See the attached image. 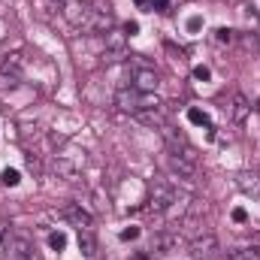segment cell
I'll return each instance as SVG.
<instances>
[{"instance_id":"obj_5","label":"cell","mask_w":260,"mask_h":260,"mask_svg":"<svg viewBox=\"0 0 260 260\" xmlns=\"http://www.w3.org/2000/svg\"><path fill=\"white\" fill-rule=\"evenodd\" d=\"M127 58V34L112 27L106 34V49H103V61H121Z\"/></svg>"},{"instance_id":"obj_31","label":"cell","mask_w":260,"mask_h":260,"mask_svg":"<svg viewBox=\"0 0 260 260\" xmlns=\"http://www.w3.org/2000/svg\"><path fill=\"white\" fill-rule=\"evenodd\" d=\"M254 109H257V112H260V97H257V103H254Z\"/></svg>"},{"instance_id":"obj_12","label":"cell","mask_w":260,"mask_h":260,"mask_svg":"<svg viewBox=\"0 0 260 260\" xmlns=\"http://www.w3.org/2000/svg\"><path fill=\"white\" fill-rule=\"evenodd\" d=\"M224 112L236 121V124H242L245 118H248V112H251V106H248V100L236 91V94H230V100H227V106H224Z\"/></svg>"},{"instance_id":"obj_16","label":"cell","mask_w":260,"mask_h":260,"mask_svg":"<svg viewBox=\"0 0 260 260\" xmlns=\"http://www.w3.org/2000/svg\"><path fill=\"white\" fill-rule=\"evenodd\" d=\"M79 167H82V160H70L67 154H58V157H55V170H58L61 176H67V179H70V176H76V173H79Z\"/></svg>"},{"instance_id":"obj_2","label":"cell","mask_w":260,"mask_h":260,"mask_svg":"<svg viewBox=\"0 0 260 260\" xmlns=\"http://www.w3.org/2000/svg\"><path fill=\"white\" fill-rule=\"evenodd\" d=\"M115 106L121 112H142V109H164V100L154 91H136V88H118L115 91Z\"/></svg>"},{"instance_id":"obj_29","label":"cell","mask_w":260,"mask_h":260,"mask_svg":"<svg viewBox=\"0 0 260 260\" xmlns=\"http://www.w3.org/2000/svg\"><path fill=\"white\" fill-rule=\"evenodd\" d=\"M130 260H151V254H148V251H139V254H133Z\"/></svg>"},{"instance_id":"obj_18","label":"cell","mask_w":260,"mask_h":260,"mask_svg":"<svg viewBox=\"0 0 260 260\" xmlns=\"http://www.w3.org/2000/svg\"><path fill=\"white\" fill-rule=\"evenodd\" d=\"M215 43H218V46H233V43H236V34H233L230 27H218V30H215Z\"/></svg>"},{"instance_id":"obj_4","label":"cell","mask_w":260,"mask_h":260,"mask_svg":"<svg viewBox=\"0 0 260 260\" xmlns=\"http://www.w3.org/2000/svg\"><path fill=\"white\" fill-rule=\"evenodd\" d=\"M179 245H182V236H179V233H173V230H160V233L151 236V242H148V254H151V257H164V254L176 251Z\"/></svg>"},{"instance_id":"obj_7","label":"cell","mask_w":260,"mask_h":260,"mask_svg":"<svg viewBox=\"0 0 260 260\" xmlns=\"http://www.w3.org/2000/svg\"><path fill=\"white\" fill-rule=\"evenodd\" d=\"M21 73H24V58H21L18 52H12V55L3 58V64H0V76L6 79V85H18Z\"/></svg>"},{"instance_id":"obj_22","label":"cell","mask_w":260,"mask_h":260,"mask_svg":"<svg viewBox=\"0 0 260 260\" xmlns=\"http://www.w3.org/2000/svg\"><path fill=\"white\" fill-rule=\"evenodd\" d=\"M49 245H52L55 251H64V245H67V236H64V233H52V236H49Z\"/></svg>"},{"instance_id":"obj_25","label":"cell","mask_w":260,"mask_h":260,"mask_svg":"<svg viewBox=\"0 0 260 260\" xmlns=\"http://www.w3.org/2000/svg\"><path fill=\"white\" fill-rule=\"evenodd\" d=\"M136 236H139V227H127V230H121V239H124V242L136 239Z\"/></svg>"},{"instance_id":"obj_3","label":"cell","mask_w":260,"mask_h":260,"mask_svg":"<svg viewBox=\"0 0 260 260\" xmlns=\"http://www.w3.org/2000/svg\"><path fill=\"white\" fill-rule=\"evenodd\" d=\"M64 18L82 34H94V3L85 0H67L64 3Z\"/></svg>"},{"instance_id":"obj_33","label":"cell","mask_w":260,"mask_h":260,"mask_svg":"<svg viewBox=\"0 0 260 260\" xmlns=\"http://www.w3.org/2000/svg\"><path fill=\"white\" fill-rule=\"evenodd\" d=\"M58 3H67V0H58Z\"/></svg>"},{"instance_id":"obj_28","label":"cell","mask_w":260,"mask_h":260,"mask_svg":"<svg viewBox=\"0 0 260 260\" xmlns=\"http://www.w3.org/2000/svg\"><path fill=\"white\" fill-rule=\"evenodd\" d=\"M136 30H139V24H136V21H127V24H124V34H127V37H133Z\"/></svg>"},{"instance_id":"obj_17","label":"cell","mask_w":260,"mask_h":260,"mask_svg":"<svg viewBox=\"0 0 260 260\" xmlns=\"http://www.w3.org/2000/svg\"><path fill=\"white\" fill-rule=\"evenodd\" d=\"M227 260H260V251L257 245H242V248H233Z\"/></svg>"},{"instance_id":"obj_9","label":"cell","mask_w":260,"mask_h":260,"mask_svg":"<svg viewBox=\"0 0 260 260\" xmlns=\"http://www.w3.org/2000/svg\"><path fill=\"white\" fill-rule=\"evenodd\" d=\"M6 260H37V251L24 236H15L6 242Z\"/></svg>"},{"instance_id":"obj_26","label":"cell","mask_w":260,"mask_h":260,"mask_svg":"<svg viewBox=\"0 0 260 260\" xmlns=\"http://www.w3.org/2000/svg\"><path fill=\"white\" fill-rule=\"evenodd\" d=\"M233 221H236V224H245V221H248V212H245V209H233Z\"/></svg>"},{"instance_id":"obj_10","label":"cell","mask_w":260,"mask_h":260,"mask_svg":"<svg viewBox=\"0 0 260 260\" xmlns=\"http://www.w3.org/2000/svg\"><path fill=\"white\" fill-rule=\"evenodd\" d=\"M61 218L70 221L73 227H79V230H91V212H85L82 209V203H70L61 209Z\"/></svg>"},{"instance_id":"obj_6","label":"cell","mask_w":260,"mask_h":260,"mask_svg":"<svg viewBox=\"0 0 260 260\" xmlns=\"http://www.w3.org/2000/svg\"><path fill=\"white\" fill-rule=\"evenodd\" d=\"M218 236L215 233H197L191 239V257L194 260H212L218 254Z\"/></svg>"},{"instance_id":"obj_8","label":"cell","mask_w":260,"mask_h":260,"mask_svg":"<svg viewBox=\"0 0 260 260\" xmlns=\"http://www.w3.org/2000/svg\"><path fill=\"white\" fill-rule=\"evenodd\" d=\"M167 167H170L176 176H182V179H197V173H200L197 160H188V157L173 154V151H167Z\"/></svg>"},{"instance_id":"obj_30","label":"cell","mask_w":260,"mask_h":260,"mask_svg":"<svg viewBox=\"0 0 260 260\" xmlns=\"http://www.w3.org/2000/svg\"><path fill=\"white\" fill-rule=\"evenodd\" d=\"M136 6H142V9H148V6H151V0H136Z\"/></svg>"},{"instance_id":"obj_24","label":"cell","mask_w":260,"mask_h":260,"mask_svg":"<svg viewBox=\"0 0 260 260\" xmlns=\"http://www.w3.org/2000/svg\"><path fill=\"white\" fill-rule=\"evenodd\" d=\"M209 67H194V79H200V82H209Z\"/></svg>"},{"instance_id":"obj_19","label":"cell","mask_w":260,"mask_h":260,"mask_svg":"<svg viewBox=\"0 0 260 260\" xmlns=\"http://www.w3.org/2000/svg\"><path fill=\"white\" fill-rule=\"evenodd\" d=\"M236 40H239V46H242L245 52H257V49H260V40L254 37V34H239Z\"/></svg>"},{"instance_id":"obj_27","label":"cell","mask_w":260,"mask_h":260,"mask_svg":"<svg viewBox=\"0 0 260 260\" xmlns=\"http://www.w3.org/2000/svg\"><path fill=\"white\" fill-rule=\"evenodd\" d=\"M151 9H157V12H167V9H170V0H151Z\"/></svg>"},{"instance_id":"obj_23","label":"cell","mask_w":260,"mask_h":260,"mask_svg":"<svg viewBox=\"0 0 260 260\" xmlns=\"http://www.w3.org/2000/svg\"><path fill=\"white\" fill-rule=\"evenodd\" d=\"M27 170H30L34 176H40V173H43V164H40V157H37V154H27Z\"/></svg>"},{"instance_id":"obj_21","label":"cell","mask_w":260,"mask_h":260,"mask_svg":"<svg viewBox=\"0 0 260 260\" xmlns=\"http://www.w3.org/2000/svg\"><path fill=\"white\" fill-rule=\"evenodd\" d=\"M188 118H191L194 124H203V127H212V124H209V115H206V112H200V109H188Z\"/></svg>"},{"instance_id":"obj_14","label":"cell","mask_w":260,"mask_h":260,"mask_svg":"<svg viewBox=\"0 0 260 260\" xmlns=\"http://www.w3.org/2000/svg\"><path fill=\"white\" fill-rule=\"evenodd\" d=\"M139 124H145V127H154V130H160V127H167L170 121H167V115H164V109H142V112H136L133 115Z\"/></svg>"},{"instance_id":"obj_15","label":"cell","mask_w":260,"mask_h":260,"mask_svg":"<svg viewBox=\"0 0 260 260\" xmlns=\"http://www.w3.org/2000/svg\"><path fill=\"white\" fill-rule=\"evenodd\" d=\"M79 251H82L85 257H94V254H97V239H94L91 230H79Z\"/></svg>"},{"instance_id":"obj_20","label":"cell","mask_w":260,"mask_h":260,"mask_svg":"<svg viewBox=\"0 0 260 260\" xmlns=\"http://www.w3.org/2000/svg\"><path fill=\"white\" fill-rule=\"evenodd\" d=\"M0 182L6 185V188H15L21 179H18V170H3V176H0Z\"/></svg>"},{"instance_id":"obj_13","label":"cell","mask_w":260,"mask_h":260,"mask_svg":"<svg viewBox=\"0 0 260 260\" xmlns=\"http://www.w3.org/2000/svg\"><path fill=\"white\" fill-rule=\"evenodd\" d=\"M236 185H239V191H242V194H248L251 200H257V203H260V176H257V173H251V170L239 173V176H236Z\"/></svg>"},{"instance_id":"obj_1","label":"cell","mask_w":260,"mask_h":260,"mask_svg":"<svg viewBox=\"0 0 260 260\" xmlns=\"http://www.w3.org/2000/svg\"><path fill=\"white\" fill-rule=\"evenodd\" d=\"M179 203V191H176V185L173 182H167V179H154L151 182V197H148V212H154V215H167V218H176V212H182L185 215V209L188 206H176Z\"/></svg>"},{"instance_id":"obj_32","label":"cell","mask_w":260,"mask_h":260,"mask_svg":"<svg viewBox=\"0 0 260 260\" xmlns=\"http://www.w3.org/2000/svg\"><path fill=\"white\" fill-rule=\"evenodd\" d=\"M0 242H3V233H0Z\"/></svg>"},{"instance_id":"obj_11","label":"cell","mask_w":260,"mask_h":260,"mask_svg":"<svg viewBox=\"0 0 260 260\" xmlns=\"http://www.w3.org/2000/svg\"><path fill=\"white\" fill-rule=\"evenodd\" d=\"M130 85L136 88V91H154L157 85H160V79H157V73L151 70V67H136L133 73H130Z\"/></svg>"}]
</instances>
